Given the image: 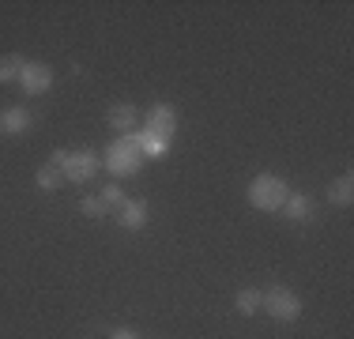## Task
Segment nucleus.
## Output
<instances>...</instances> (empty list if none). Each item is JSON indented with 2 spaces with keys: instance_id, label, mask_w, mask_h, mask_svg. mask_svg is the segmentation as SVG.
I'll return each mask as SVG.
<instances>
[{
  "instance_id": "nucleus-1",
  "label": "nucleus",
  "mask_w": 354,
  "mask_h": 339,
  "mask_svg": "<svg viewBox=\"0 0 354 339\" xmlns=\"http://www.w3.org/2000/svg\"><path fill=\"white\" fill-rule=\"evenodd\" d=\"M102 166L113 177H136L140 170H143V155H140V147H136V136H132V132L129 136H117V140L106 147Z\"/></svg>"
},
{
  "instance_id": "nucleus-2",
  "label": "nucleus",
  "mask_w": 354,
  "mask_h": 339,
  "mask_svg": "<svg viewBox=\"0 0 354 339\" xmlns=\"http://www.w3.org/2000/svg\"><path fill=\"white\" fill-rule=\"evenodd\" d=\"M286 196H290V189L279 174H260L249 181V203L257 211H279Z\"/></svg>"
},
{
  "instance_id": "nucleus-3",
  "label": "nucleus",
  "mask_w": 354,
  "mask_h": 339,
  "mask_svg": "<svg viewBox=\"0 0 354 339\" xmlns=\"http://www.w3.org/2000/svg\"><path fill=\"white\" fill-rule=\"evenodd\" d=\"M260 309H268L275 320H286V324H290V320L301 317V298L290 291V286L275 283L272 291H264V305H260Z\"/></svg>"
},
{
  "instance_id": "nucleus-4",
  "label": "nucleus",
  "mask_w": 354,
  "mask_h": 339,
  "mask_svg": "<svg viewBox=\"0 0 354 339\" xmlns=\"http://www.w3.org/2000/svg\"><path fill=\"white\" fill-rule=\"evenodd\" d=\"M98 155L91 147H83V151H68V158H64V177H68V181H75V185H83V181H91V177L98 174Z\"/></svg>"
},
{
  "instance_id": "nucleus-5",
  "label": "nucleus",
  "mask_w": 354,
  "mask_h": 339,
  "mask_svg": "<svg viewBox=\"0 0 354 339\" xmlns=\"http://www.w3.org/2000/svg\"><path fill=\"white\" fill-rule=\"evenodd\" d=\"M19 83L27 95H46L49 87H53V68H49L46 61H27L19 72Z\"/></svg>"
},
{
  "instance_id": "nucleus-6",
  "label": "nucleus",
  "mask_w": 354,
  "mask_h": 339,
  "mask_svg": "<svg viewBox=\"0 0 354 339\" xmlns=\"http://www.w3.org/2000/svg\"><path fill=\"white\" fill-rule=\"evenodd\" d=\"M177 109L170 106V102H155V106L147 109V132H158V136H166V140H174V132H177Z\"/></svg>"
},
{
  "instance_id": "nucleus-7",
  "label": "nucleus",
  "mask_w": 354,
  "mask_h": 339,
  "mask_svg": "<svg viewBox=\"0 0 354 339\" xmlns=\"http://www.w3.org/2000/svg\"><path fill=\"white\" fill-rule=\"evenodd\" d=\"M113 215H117V223H121L124 230H143L147 219H151V203L147 200H124V208L113 211Z\"/></svg>"
},
{
  "instance_id": "nucleus-8",
  "label": "nucleus",
  "mask_w": 354,
  "mask_h": 339,
  "mask_svg": "<svg viewBox=\"0 0 354 339\" xmlns=\"http://www.w3.org/2000/svg\"><path fill=\"white\" fill-rule=\"evenodd\" d=\"M132 136H136V147H140V155H143V158H162L166 151H170V140H166V136H158V132L136 129Z\"/></svg>"
},
{
  "instance_id": "nucleus-9",
  "label": "nucleus",
  "mask_w": 354,
  "mask_h": 339,
  "mask_svg": "<svg viewBox=\"0 0 354 339\" xmlns=\"http://www.w3.org/2000/svg\"><path fill=\"white\" fill-rule=\"evenodd\" d=\"M0 125H4L8 136H23L30 125H35V117H30L27 106H8L4 113H0Z\"/></svg>"
},
{
  "instance_id": "nucleus-10",
  "label": "nucleus",
  "mask_w": 354,
  "mask_h": 339,
  "mask_svg": "<svg viewBox=\"0 0 354 339\" xmlns=\"http://www.w3.org/2000/svg\"><path fill=\"white\" fill-rule=\"evenodd\" d=\"M279 211H283L286 219H290V223H306V219L313 215V200H309L306 192H290V196L283 200Z\"/></svg>"
},
{
  "instance_id": "nucleus-11",
  "label": "nucleus",
  "mask_w": 354,
  "mask_h": 339,
  "mask_svg": "<svg viewBox=\"0 0 354 339\" xmlns=\"http://www.w3.org/2000/svg\"><path fill=\"white\" fill-rule=\"evenodd\" d=\"M109 129H117V136H129L136 132V109L124 102V106H113L109 109Z\"/></svg>"
},
{
  "instance_id": "nucleus-12",
  "label": "nucleus",
  "mask_w": 354,
  "mask_h": 339,
  "mask_svg": "<svg viewBox=\"0 0 354 339\" xmlns=\"http://www.w3.org/2000/svg\"><path fill=\"white\" fill-rule=\"evenodd\" d=\"M328 200L339 203V208H347V203L354 200V177L351 174H339L332 185H328Z\"/></svg>"
},
{
  "instance_id": "nucleus-13",
  "label": "nucleus",
  "mask_w": 354,
  "mask_h": 339,
  "mask_svg": "<svg viewBox=\"0 0 354 339\" xmlns=\"http://www.w3.org/2000/svg\"><path fill=\"white\" fill-rule=\"evenodd\" d=\"M241 317H252V313H260V305H264V291H257V286H245V291H238V298H234Z\"/></svg>"
},
{
  "instance_id": "nucleus-14",
  "label": "nucleus",
  "mask_w": 354,
  "mask_h": 339,
  "mask_svg": "<svg viewBox=\"0 0 354 339\" xmlns=\"http://www.w3.org/2000/svg\"><path fill=\"white\" fill-rule=\"evenodd\" d=\"M61 181H64V170H61V166H53V163H46V166H41L38 174H35V185H38L41 192L61 189Z\"/></svg>"
},
{
  "instance_id": "nucleus-15",
  "label": "nucleus",
  "mask_w": 354,
  "mask_h": 339,
  "mask_svg": "<svg viewBox=\"0 0 354 339\" xmlns=\"http://www.w3.org/2000/svg\"><path fill=\"white\" fill-rule=\"evenodd\" d=\"M23 57L19 53H4L0 57V83H12V80H19V72H23Z\"/></svg>"
},
{
  "instance_id": "nucleus-16",
  "label": "nucleus",
  "mask_w": 354,
  "mask_h": 339,
  "mask_svg": "<svg viewBox=\"0 0 354 339\" xmlns=\"http://www.w3.org/2000/svg\"><path fill=\"white\" fill-rule=\"evenodd\" d=\"M80 211H83L87 219H106V215H109V208L102 203V196H83V200H80Z\"/></svg>"
},
{
  "instance_id": "nucleus-17",
  "label": "nucleus",
  "mask_w": 354,
  "mask_h": 339,
  "mask_svg": "<svg viewBox=\"0 0 354 339\" xmlns=\"http://www.w3.org/2000/svg\"><path fill=\"white\" fill-rule=\"evenodd\" d=\"M124 200H129V196H124V189H121V185H106V189H102V203H106V208L109 211H121L124 208Z\"/></svg>"
},
{
  "instance_id": "nucleus-18",
  "label": "nucleus",
  "mask_w": 354,
  "mask_h": 339,
  "mask_svg": "<svg viewBox=\"0 0 354 339\" xmlns=\"http://www.w3.org/2000/svg\"><path fill=\"white\" fill-rule=\"evenodd\" d=\"M109 339H140V332H132V328H117V332H109Z\"/></svg>"
},
{
  "instance_id": "nucleus-19",
  "label": "nucleus",
  "mask_w": 354,
  "mask_h": 339,
  "mask_svg": "<svg viewBox=\"0 0 354 339\" xmlns=\"http://www.w3.org/2000/svg\"><path fill=\"white\" fill-rule=\"evenodd\" d=\"M0 132H4V125H0Z\"/></svg>"
}]
</instances>
